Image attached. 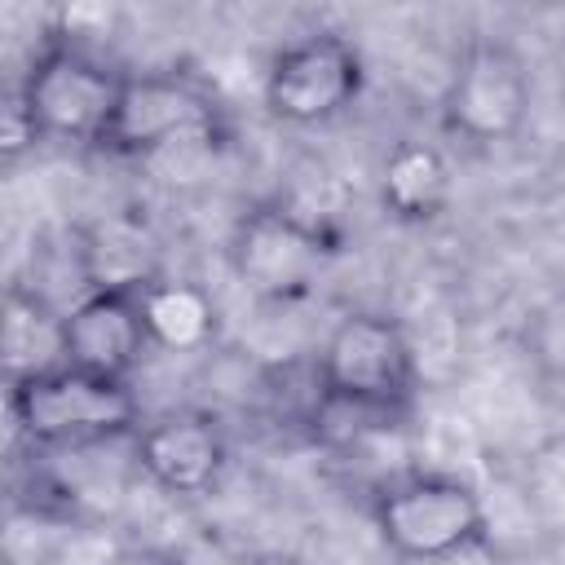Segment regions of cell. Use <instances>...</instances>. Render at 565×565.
<instances>
[{
	"mask_svg": "<svg viewBox=\"0 0 565 565\" xmlns=\"http://www.w3.org/2000/svg\"><path fill=\"white\" fill-rule=\"evenodd\" d=\"M79 278L84 291H146L163 278L159 238L137 216H106L79 230Z\"/></svg>",
	"mask_w": 565,
	"mask_h": 565,
	"instance_id": "obj_11",
	"label": "cell"
},
{
	"mask_svg": "<svg viewBox=\"0 0 565 565\" xmlns=\"http://www.w3.org/2000/svg\"><path fill=\"white\" fill-rule=\"evenodd\" d=\"M331 238L305 221L300 212L282 203H260L252 207L230 238V265L247 282V291L265 300H296L305 296L318 274L331 260Z\"/></svg>",
	"mask_w": 565,
	"mask_h": 565,
	"instance_id": "obj_8",
	"label": "cell"
},
{
	"mask_svg": "<svg viewBox=\"0 0 565 565\" xmlns=\"http://www.w3.org/2000/svg\"><path fill=\"white\" fill-rule=\"evenodd\" d=\"M455 190L450 163L433 141L402 137L380 163V203L402 225H428L446 212Z\"/></svg>",
	"mask_w": 565,
	"mask_h": 565,
	"instance_id": "obj_12",
	"label": "cell"
},
{
	"mask_svg": "<svg viewBox=\"0 0 565 565\" xmlns=\"http://www.w3.org/2000/svg\"><path fill=\"white\" fill-rule=\"evenodd\" d=\"M119 88H124V71H115L93 49L53 35L31 57L13 97L22 102L40 137L102 146L110 115L119 106Z\"/></svg>",
	"mask_w": 565,
	"mask_h": 565,
	"instance_id": "obj_4",
	"label": "cell"
},
{
	"mask_svg": "<svg viewBox=\"0 0 565 565\" xmlns=\"http://www.w3.org/2000/svg\"><path fill=\"white\" fill-rule=\"evenodd\" d=\"M141 313H146V331H150V344L154 349H168V353H199L216 340L221 331V313H216V300L199 287V282H185V278H154L146 291H141Z\"/></svg>",
	"mask_w": 565,
	"mask_h": 565,
	"instance_id": "obj_14",
	"label": "cell"
},
{
	"mask_svg": "<svg viewBox=\"0 0 565 565\" xmlns=\"http://www.w3.org/2000/svg\"><path fill=\"white\" fill-rule=\"evenodd\" d=\"M525 503L547 530H565V437H547L525 459Z\"/></svg>",
	"mask_w": 565,
	"mask_h": 565,
	"instance_id": "obj_15",
	"label": "cell"
},
{
	"mask_svg": "<svg viewBox=\"0 0 565 565\" xmlns=\"http://www.w3.org/2000/svg\"><path fill=\"white\" fill-rule=\"evenodd\" d=\"M9 415L35 446H93L106 437H132L141 428L128 384L84 375L75 366H53L9 384Z\"/></svg>",
	"mask_w": 565,
	"mask_h": 565,
	"instance_id": "obj_3",
	"label": "cell"
},
{
	"mask_svg": "<svg viewBox=\"0 0 565 565\" xmlns=\"http://www.w3.org/2000/svg\"><path fill=\"white\" fill-rule=\"evenodd\" d=\"M530 358L556 384H565V291L547 300L530 322Z\"/></svg>",
	"mask_w": 565,
	"mask_h": 565,
	"instance_id": "obj_16",
	"label": "cell"
},
{
	"mask_svg": "<svg viewBox=\"0 0 565 565\" xmlns=\"http://www.w3.org/2000/svg\"><path fill=\"white\" fill-rule=\"evenodd\" d=\"M362 88H366V62L335 31H313L282 44L265 71L269 115L296 128H313L344 115L362 97Z\"/></svg>",
	"mask_w": 565,
	"mask_h": 565,
	"instance_id": "obj_7",
	"label": "cell"
},
{
	"mask_svg": "<svg viewBox=\"0 0 565 565\" xmlns=\"http://www.w3.org/2000/svg\"><path fill=\"white\" fill-rule=\"evenodd\" d=\"M371 521L380 543L415 565H437L477 547L490 525L481 494L450 472H411L380 486Z\"/></svg>",
	"mask_w": 565,
	"mask_h": 565,
	"instance_id": "obj_2",
	"label": "cell"
},
{
	"mask_svg": "<svg viewBox=\"0 0 565 565\" xmlns=\"http://www.w3.org/2000/svg\"><path fill=\"white\" fill-rule=\"evenodd\" d=\"M4 366L9 384L66 366V309L18 282L4 291Z\"/></svg>",
	"mask_w": 565,
	"mask_h": 565,
	"instance_id": "obj_13",
	"label": "cell"
},
{
	"mask_svg": "<svg viewBox=\"0 0 565 565\" xmlns=\"http://www.w3.org/2000/svg\"><path fill=\"white\" fill-rule=\"evenodd\" d=\"M530 102L534 84L525 57L508 40L481 35L459 53V66L441 97V124L468 146H494L521 132Z\"/></svg>",
	"mask_w": 565,
	"mask_h": 565,
	"instance_id": "obj_6",
	"label": "cell"
},
{
	"mask_svg": "<svg viewBox=\"0 0 565 565\" xmlns=\"http://www.w3.org/2000/svg\"><path fill=\"white\" fill-rule=\"evenodd\" d=\"M415 349L411 335L397 318L388 313H344L318 353V384L322 402L331 406H353L366 415H402L415 397Z\"/></svg>",
	"mask_w": 565,
	"mask_h": 565,
	"instance_id": "obj_1",
	"label": "cell"
},
{
	"mask_svg": "<svg viewBox=\"0 0 565 565\" xmlns=\"http://www.w3.org/2000/svg\"><path fill=\"white\" fill-rule=\"evenodd\" d=\"M216 132H221V106L203 84L177 71H146V75H124L119 106L110 115L102 150L124 159H154L177 146L216 141Z\"/></svg>",
	"mask_w": 565,
	"mask_h": 565,
	"instance_id": "obj_5",
	"label": "cell"
},
{
	"mask_svg": "<svg viewBox=\"0 0 565 565\" xmlns=\"http://www.w3.org/2000/svg\"><path fill=\"white\" fill-rule=\"evenodd\" d=\"M225 433L207 411H168L132 433L137 468L168 494H207L225 472Z\"/></svg>",
	"mask_w": 565,
	"mask_h": 565,
	"instance_id": "obj_9",
	"label": "cell"
},
{
	"mask_svg": "<svg viewBox=\"0 0 565 565\" xmlns=\"http://www.w3.org/2000/svg\"><path fill=\"white\" fill-rule=\"evenodd\" d=\"M146 349L154 344L146 331L141 291H84L66 309V366L128 384Z\"/></svg>",
	"mask_w": 565,
	"mask_h": 565,
	"instance_id": "obj_10",
	"label": "cell"
}]
</instances>
